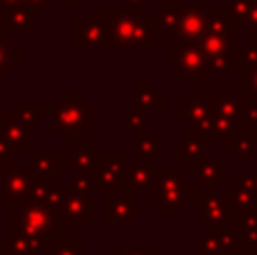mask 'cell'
I'll use <instances>...</instances> for the list:
<instances>
[{"mask_svg":"<svg viewBox=\"0 0 257 255\" xmlns=\"http://www.w3.org/2000/svg\"><path fill=\"white\" fill-rule=\"evenodd\" d=\"M93 18L106 23L113 50H138L151 52L156 50V27L145 12L136 9H95Z\"/></svg>","mask_w":257,"mask_h":255,"instance_id":"cell-1","label":"cell"},{"mask_svg":"<svg viewBox=\"0 0 257 255\" xmlns=\"http://www.w3.org/2000/svg\"><path fill=\"white\" fill-rule=\"evenodd\" d=\"M154 197H156V206H154L156 215L165 217V215H185L187 206H194L201 194L196 192V185L187 183V179L183 174H176L174 170H169L158 181Z\"/></svg>","mask_w":257,"mask_h":255,"instance_id":"cell-2","label":"cell"},{"mask_svg":"<svg viewBox=\"0 0 257 255\" xmlns=\"http://www.w3.org/2000/svg\"><path fill=\"white\" fill-rule=\"evenodd\" d=\"M54 129L63 134V138L75 143L81 138V134L93 131L95 106L90 102H84L79 93L66 95V99L54 104Z\"/></svg>","mask_w":257,"mask_h":255,"instance_id":"cell-3","label":"cell"},{"mask_svg":"<svg viewBox=\"0 0 257 255\" xmlns=\"http://www.w3.org/2000/svg\"><path fill=\"white\" fill-rule=\"evenodd\" d=\"M165 68L169 75H174V79L178 84L187 79L194 81H205L208 79V59L201 52L199 45H190V43H172V50L165 54Z\"/></svg>","mask_w":257,"mask_h":255,"instance_id":"cell-4","label":"cell"},{"mask_svg":"<svg viewBox=\"0 0 257 255\" xmlns=\"http://www.w3.org/2000/svg\"><path fill=\"white\" fill-rule=\"evenodd\" d=\"M169 170H174L172 163H156V161L133 158V163H126L124 165V192L138 194V197L154 194L158 181Z\"/></svg>","mask_w":257,"mask_h":255,"instance_id":"cell-5","label":"cell"},{"mask_svg":"<svg viewBox=\"0 0 257 255\" xmlns=\"http://www.w3.org/2000/svg\"><path fill=\"white\" fill-rule=\"evenodd\" d=\"M124 165H126V161L122 152L97 154L93 174H95V185H97L99 197L115 194L124 190Z\"/></svg>","mask_w":257,"mask_h":255,"instance_id":"cell-6","label":"cell"},{"mask_svg":"<svg viewBox=\"0 0 257 255\" xmlns=\"http://www.w3.org/2000/svg\"><path fill=\"white\" fill-rule=\"evenodd\" d=\"M102 224L104 226H113V224H124L133 226L138 217H142L147 212L145 203L136 201V194L131 192H115V194H106L102 197Z\"/></svg>","mask_w":257,"mask_h":255,"instance_id":"cell-7","label":"cell"},{"mask_svg":"<svg viewBox=\"0 0 257 255\" xmlns=\"http://www.w3.org/2000/svg\"><path fill=\"white\" fill-rule=\"evenodd\" d=\"M235 219V212L230 210L226 197L219 192H205L199 197V201L194 203V221L196 226L203 228H221L228 221Z\"/></svg>","mask_w":257,"mask_h":255,"instance_id":"cell-8","label":"cell"},{"mask_svg":"<svg viewBox=\"0 0 257 255\" xmlns=\"http://www.w3.org/2000/svg\"><path fill=\"white\" fill-rule=\"evenodd\" d=\"M205 16H208V5L205 0H194V3H185L178 21V43H190L199 45V41L205 34ZM174 41V43H176Z\"/></svg>","mask_w":257,"mask_h":255,"instance_id":"cell-9","label":"cell"},{"mask_svg":"<svg viewBox=\"0 0 257 255\" xmlns=\"http://www.w3.org/2000/svg\"><path fill=\"white\" fill-rule=\"evenodd\" d=\"M57 219L61 224H84L90 226L95 221V208H93V197L90 194H84L79 190H75L70 185L66 199H63L61 208L57 210Z\"/></svg>","mask_w":257,"mask_h":255,"instance_id":"cell-10","label":"cell"},{"mask_svg":"<svg viewBox=\"0 0 257 255\" xmlns=\"http://www.w3.org/2000/svg\"><path fill=\"white\" fill-rule=\"evenodd\" d=\"M90 48V50H113L111 36H108L106 23L90 18V21H77L75 23V50Z\"/></svg>","mask_w":257,"mask_h":255,"instance_id":"cell-11","label":"cell"},{"mask_svg":"<svg viewBox=\"0 0 257 255\" xmlns=\"http://www.w3.org/2000/svg\"><path fill=\"white\" fill-rule=\"evenodd\" d=\"M194 167H196V181L205 188V192H217L219 185L228 183V167L219 161V156L214 152H205L194 163Z\"/></svg>","mask_w":257,"mask_h":255,"instance_id":"cell-12","label":"cell"},{"mask_svg":"<svg viewBox=\"0 0 257 255\" xmlns=\"http://www.w3.org/2000/svg\"><path fill=\"white\" fill-rule=\"evenodd\" d=\"M183 7H185V0H165V5L154 14V27L156 32L163 34L165 41L174 43L178 36V21H181Z\"/></svg>","mask_w":257,"mask_h":255,"instance_id":"cell-13","label":"cell"},{"mask_svg":"<svg viewBox=\"0 0 257 255\" xmlns=\"http://www.w3.org/2000/svg\"><path fill=\"white\" fill-rule=\"evenodd\" d=\"M165 104H167V97L156 88L154 81H136L133 84V108L163 113Z\"/></svg>","mask_w":257,"mask_h":255,"instance_id":"cell-14","label":"cell"},{"mask_svg":"<svg viewBox=\"0 0 257 255\" xmlns=\"http://www.w3.org/2000/svg\"><path fill=\"white\" fill-rule=\"evenodd\" d=\"M167 149V136L163 131L158 134H133V158H142V161H156V156Z\"/></svg>","mask_w":257,"mask_h":255,"instance_id":"cell-15","label":"cell"},{"mask_svg":"<svg viewBox=\"0 0 257 255\" xmlns=\"http://www.w3.org/2000/svg\"><path fill=\"white\" fill-rule=\"evenodd\" d=\"M223 145H226V152L232 154V156L237 158V163L244 165V163L248 161V156L255 152V147H257V134L255 131H250L248 126L239 124L230 136H228V140Z\"/></svg>","mask_w":257,"mask_h":255,"instance_id":"cell-16","label":"cell"},{"mask_svg":"<svg viewBox=\"0 0 257 255\" xmlns=\"http://www.w3.org/2000/svg\"><path fill=\"white\" fill-rule=\"evenodd\" d=\"M241 27L235 23V18L226 12V9H208L205 16V34H214V36H223V39H232L235 41L239 36Z\"/></svg>","mask_w":257,"mask_h":255,"instance_id":"cell-17","label":"cell"},{"mask_svg":"<svg viewBox=\"0 0 257 255\" xmlns=\"http://www.w3.org/2000/svg\"><path fill=\"white\" fill-rule=\"evenodd\" d=\"M246 108V99L239 97L237 93H212V111L214 115H221L226 120H232L241 124Z\"/></svg>","mask_w":257,"mask_h":255,"instance_id":"cell-18","label":"cell"},{"mask_svg":"<svg viewBox=\"0 0 257 255\" xmlns=\"http://www.w3.org/2000/svg\"><path fill=\"white\" fill-rule=\"evenodd\" d=\"M217 242H219V255H241L244 253V237L241 228L237 224V215L226 226L217 228Z\"/></svg>","mask_w":257,"mask_h":255,"instance_id":"cell-19","label":"cell"},{"mask_svg":"<svg viewBox=\"0 0 257 255\" xmlns=\"http://www.w3.org/2000/svg\"><path fill=\"white\" fill-rule=\"evenodd\" d=\"M223 197H226L228 206H230V210L235 212L237 217L244 215V212L253 210V208L257 206V199L255 194L250 192V190H246L244 185L239 183H223Z\"/></svg>","mask_w":257,"mask_h":255,"instance_id":"cell-20","label":"cell"},{"mask_svg":"<svg viewBox=\"0 0 257 255\" xmlns=\"http://www.w3.org/2000/svg\"><path fill=\"white\" fill-rule=\"evenodd\" d=\"M205 145H208L205 140L185 134V140L176 143V147H174V163H176V165H181V163H190V165H194V163L208 152Z\"/></svg>","mask_w":257,"mask_h":255,"instance_id":"cell-21","label":"cell"},{"mask_svg":"<svg viewBox=\"0 0 257 255\" xmlns=\"http://www.w3.org/2000/svg\"><path fill=\"white\" fill-rule=\"evenodd\" d=\"M66 161L70 165H75L77 172H90L95 167V161H97V149L88 143H81L75 140V147H72L70 154H66Z\"/></svg>","mask_w":257,"mask_h":255,"instance_id":"cell-22","label":"cell"},{"mask_svg":"<svg viewBox=\"0 0 257 255\" xmlns=\"http://www.w3.org/2000/svg\"><path fill=\"white\" fill-rule=\"evenodd\" d=\"M237 95L244 97L246 102H257V66L237 68Z\"/></svg>","mask_w":257,"mask_h":255,"instance_id":"cell-23","label":"cell"},{"mask_svg":"<svg viewBox=\"0 0 257 255\" xmlns=\"http://www.w3.org/2000/svg\"><path fill=\"white\" fill-rule=\"evenodd\" d=\"M48 255H84V239L77 235H59L48 242Z\"/></svg>","mask_w":257,"mask_h":255,"instance_id":"cell-24","label":"cell"},{"mask_svg":"<svg viewBox=\"0 0 257 255\" xmlns=\"http://www.w3.org/2000/svg\"><path fill=\"white\" fill-rule=\"evenodd\" d=\"M237 122L226 120L221 115H212V122H210V131H208V143H226L228 136L237 129Z\"/></svg>","mask_w":257,"mask_h":255,"instance_id":"cell-25","label":"cell"},{"mask_svg":"<svg viewBox=\"0 0 257 255\" xmlns=\"http://www.w3.org/2000/svg\"><path fill=\"white\" fill-rule=\"evenodd\" d=\"M253 3L255 0H228L226 12L235 18V23L241 27V30H246V25H248L250 12H253Z\"/></svg>","mask_w":257,"mask_h":255,"instance_id":"cell-26","label":"cell"},{"mask_svg":"<svg viewBox=\"0 0 257 255\" xmlns=\"http://www.w3.org/2000/svg\"><path fill=\"white\" fill-rule=\"evenodd\" d=\"M196 255H219V242H217V230L205 228L194 242Z\"/></svg>","mask_w":257,"mask_h":255,"instance_id":"cell-27","label":"cell"},{"mask_svg":"<svg viewBox=\"0 0 257 255\" xmlns=\"http://www.w3.org/2000/svg\"><path fill=\"white\" fill-rule=\"evenodd\" d=\"M63 163H66V156H59V154H45V156L36 158V167L41 170L43 176L59 174L63 170Z\"/></svg>","mask_w":257,"mask_h":255,"instance_id":"cell-28","label":"cell"},{"mask_svg":"<svg viewBox=\"0 0 257 255\" xmlns=\"http://www.w3.org/2000/svg\"><path fill=\"white\" fill-rule=\"evenodd\" d=\"M122 129L126 134H140V131H145V111H140V108L126 111L122 115Z\"/></svg>","mask_w":257,"mask_h":255,"instance_id":"cell-29","label":"cell"},{"mask_svg":"<svg viewBox=\"0 0 257 255\" xmlns=\"http://www.w3.org/2000/svg\"><path fill=\"white\" fill-rule=\"evenodd\" d=\"M70 185H72L75 190H79V192L90 194V197H95V194H97V185H95V174H93V170H90V172H77Z\"/></svg>","mask_w":257,"mask_h":255,"instance_id":"cell-30","label":"cell"},{"mask_svg":"<svg viewBox=\"0 0 257 255\" xmlns=\"http://www.w3.org/2000/svg\"><path fill=\"white\" fill-rule=\"evenodd\" d=\"M241 126H248L250 131L257 134V102H246L244 117H241Z\"/></svg>","mask_w":257,"mask_h":255,"instance_id":"cell-31","label":"cell"},{"mask_svg":"<svg viewBox=\"0 0 257 255\" xmlns=\"http://www.w3.org/2000/svg\"><path fill=\"white\" fill-rule=\"evenodd\" d=\"M113 253L117 255H156L154 246H142V248H126V246H115Z\"/></svg>","mask_w":257,"mask_h":255,"instance_id":"cell-32","label":"cell"},{"mask_svg":"<svg viewBox=\"0 0 257 255\" xmlns=\"http://www.w3.org/2000/svg\"><path fill=\"white\" fill-rule=\"evenodd\" d=\"M174 117H176V122H185L187 120V106H185V102H178L176 106H174Z\"/></svg>","mask_w":257,"mask_h":255,"instance_id":"cell-33","label":"cell"},{"mask_svg":"<svg viewBox=\"0 0 257 255\" xmlns=\"http://www.w3.org/2000/svg\"><path fill=\"white\" fill-rule=\"evenodd\" d=\"M30 5H32V7H36V9H34V16H39L43 9H50V7H52V0H30Z\"/></svg>","mask_w":257,"mask_h":255,"instance_id":"cell-34","label":"cell"},{"mask_svg":"<svg viewBox=\"0 0 257 255\" xmlns=\"http://www.w3.org/2000/svg\"><path fill=\"white\" fill-rule=\"evenodd\" d=\"M117 3H122L126 9H136V12H145V3H147V0H117Z\"/></svg>","mask_w":257,"mask_h":255,"instance_id":"cell-35","label":"cell"},{"mask_svg":"<svg viewBox=\"0 0 257 255\" xmlns=\"http://www.w3.org/2000/svg\"><path fill=\"white\" fill-rule=\"evenodd\" d=\"M246 30H257V0L253 3V12H250V18H248V25Z\"/></svg>","mask_w":257,"mask_h":255,"instance_id":"cell-36","label":"cell"},{"mask_svg":"<svg viewBox=\"0 0 257 255\" xmlns=\"http://www.w3.org/2000/svg\"><path fill=\"white\" fill-rule=\"evenodd\" d=\"M61 3H63V7L66 9H81L86 0H61Z\"/></svg>","mask_w":257,"mask_h":255,"instance_id":"cell-37","label":"cell"},{"mask_svg":"<svg viewBox=\"0 0 257 255\" xmlns=\"http://www.w3.org/2000/svg\"><path fill=\"white\" fill-rule=\"evenodd\" d=\"M241 255H257V253H253V251H244Z\"/></svg>","mask_w":257,"mask_h":255,"instance_id":"cell-38","label":"cell"},{"mask_svg":"<svg viewBox=\"0 0 257 255\" xmlns=\"http://www.w3.org/2000/svg\"><path fill=\"white\" fill-rule=\"evenodd\" d=\"M255 199H257V190H255Z\"/></svg>","mask_w":257,"mask_h":255,"instance_id":"cell-39","label":"cell"},{"mask_svg":"<svg viewBox=\"0 0 257 255\" xmlns=\"http://www.w3.org/2000/svg\"><path fill=\"white\" fill-rule=\"evenodd\" d=\"M111 255H117V253H111Z\"/></svg>","mask_w":257,"mask_h":255,"instance_id":"cell-40","label":"cell"}]
</instances>
